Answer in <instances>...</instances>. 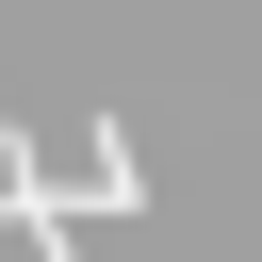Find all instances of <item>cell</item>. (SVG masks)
I'll return each mask as SVG.
<instances>
[{
  "label": "cell",
  "mask_w": 262,
  "mask_h": 262,
  "mask_svg": "<svg viewBox=\"0 0 262 262\" xmlns=\"http://www.w3.org/2000/svg\"><path fill=\"white\" fill-rule=\"evenodd\" d=\"M82 213H98V180H49V147L0 131V229H33V262H82Z\"/></svg>",
  "instance_id": "6da1fadb"
}]
</instances>
